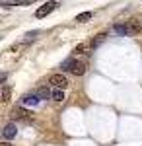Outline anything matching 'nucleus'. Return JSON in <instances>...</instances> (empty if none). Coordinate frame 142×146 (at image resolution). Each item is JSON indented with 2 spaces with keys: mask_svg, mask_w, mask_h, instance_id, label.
<instances>
[{
  "mask_svg": "<svg viewBox=\"0 0 142 146\" xmlns=\"http://www.w3.org/2000/svg\"><path fill=\"white\" fill-rule=\"evenodd\" d=\"M49 84H51V86H55V88L64 90L66 86H68V78H66L62 72H60V74H51V76H49Z\"/></svg>",
  "mask_w": 142,
  "mask_h": 146,
  "instance_id": "nucleus-1",
  "label": "nucleus"
},
{
  "mask_svg": "<svg viewBox=\"0 0 142 146\" xmlns=\"http://www.w3.org/2000/svg\"><path fill=\"white\" fill-rule=\"evenodd\" d=\"M58 8V2H55V0H51V2H47V4H43L41 8H37V12H35V18H45V16H49L53 10H56Z\"/></svg>",
  "mask_w": 142,
  "mask_h": 146,
  "instance_id": "nucleus-2",
  "label": "nucleus"
},
{
  "mask_svg": "<svg viewBox=\"0 0 142 146\" xmlns=\"http://www.w3.org/2000/svg\"><path fill=\"white\" fill-rule=\"evenodd\" d=\"M68 72H72L74 76H84L86 74V62L84 60H72V64H70V70Z\"/></svg>",
  "mask_w": 142,
  "mask_h": 146,
  "instance_id": "nucleus-3",
  "label": "nucleus"
},
{
  "mask_svg": "<svg viewBox=\"0 0 142 146\" xmlns=\"http://www.w3.org/2000/svg\"><path fill=\"white\" fill-rule=\"evenodd\" d=\"M2 135H4V138L6 140H12V138H16V135H18V125L14 123H8L6 127H4V131H2Z\"/></svg>",
  "mask_w": 142,
  "mask_h": 146,
  "instance_id": "nucleus-4",
  "label": "nucleus"
},
{
  "mask_svg": "<svg viewBox=\"0 0 142 146\" xmlns=\"http://www.w3.org/2000/svg\"><path fill=\"white\" fill-rule=\"evenodd\" d=\"M39 96H37V94H25V96H23L22 98V105H25V107H29V105H31V107H35V105H39Z\"/></svg>",
  "mask_w": 142,
  "mask_h": 146,
  "instance_id": "nucleus-5",
  "label": "nucleus"
},
{
  "mask_svg": "<svg viewBox=\"0 0 142 146\" xmlns=\"http://www.w3.org/2000/svg\"><path fill=\"white\" fill-rule=\"evenodd\" d=\"M113 31H115V33H119V35H123V37H125V35H131L129 22H127V23H115V25H113Z\"/></svg>",
  "mask_w": 142,
  "mask_h": 146,
  "instance_id": "nucleus-6",
  "label": "nucleus"
},
{
  "mask_svg": "<svg viewBox=\"0 0 142 146\" xmlns=\"http://www.w3.org/2000/svg\"><path fill=\"white\" fill-rule=\"evenodd\" d=\"M94 49H92V45L90 43H78L76 47H74V53L76 55H90Z\"/></svg>",
  "mask_w": 142,
  "mask_h": 146,
  "instance_id": "nucleus-7",
  "label": "nucleus"
},
{
  "mask_svg": "<svg viewBox=\"0 0 142 146\" xmlns=\"http://www.w3.org/2000/svg\"><path fill=\"white\" fill-rule=\"evenodd\" d=\"M35 94L39 96V100H53V92L49 90L47 86H41V88L35 92Z\"/></svg>",
  "mask_w": 142,
  "mask_h": 146,
  "instance_id": "nucleus-8",
  "label": "nucleus"
},
{
  "mask_svg": "<svg viewBox=\"0 0 142 146\" xmlns=\"http://www.w3.org/2000/svg\"><path fill=\"white\" fill-rule=\"evenodd\" d=\"M129 27H131V35H140L142 23L138 22V20H131V22H129Z\"/></svg>",
  "mask_w": 142,
  "mask_h": 146,
  "instance_id": "nucleus-9",
  "label": "nucleus"
},
{
  "mask_svg": "<svg viewBox=\"0 0 142 146\" xmlns=\"http://www.w3.org/2000/svg\"><path fill=\"white\" fill-rule=\"evenodd\" d=\"M10 96H12V88L8 86V84H2V92H0V100L4 101H10Z\"/></svg>",
  "mask_w": 142,
  "mask_h": 146,
  "instance_id": "nucleus-10",
  "label": "nucleus"
},
{
  "mask_svg": "<svg viewBox=\"0 0 142 146\" xmlns=\"http://www.w3.org/2000/svg\"><path fill=\"white\" fill-rule=\"evenodd\" d=\"M33 2L35 0H4V6H27Z\"/></svg>",
  "mask_w": 142,
  "mask_h": 146,
  "instance_id": "nucleus-11",
  "label": "nucleus"
},
{
  "mask_svg": "<svg viewBox=\"0 0 142 146\" xmlns=\"http://www.w3.org/2000/svg\"><path fill=\"white\" fill-rule=\"evenodd\" d=\"M105 39H107V33H99V35H96V37L90 41V45H92V49H96V47H99Z\"/></svg>",
  "mask_w": 142,
  "mask_h": 146,
  "instance_id": "nucleus-12",
  "label": "nucleus"
},
{
  "mask_svg": "<svg viewBox=\"0 0 142 146\" xmlns=\"http://www.w3.org/2000/svg\"><path fill=\"white\" fill-rule=\"evenodd\" d=\"M12 115H14V119H27V111L23 109V107H14V111H12Z\"/></svg>",
  "mask_w": 142,
  "mask_h": 146,
  "instance_id": "nucleus-13",
  "label": "nucleus"
},
{
  "mask_svg": "<svg viewBox=\"0 0 142 146\" xmlns=\"http://www.w3.org/2000/svg\"><path fill=\"white\" fill-rule=\"evenodd\" d=\"M92 18H94L92 12H82V14H78V16H76V22L78 23H84V22H90Z\"/></svg>",
  "mask_w": 142,
  "mask_h": 146,
  "instance_id": "nucleus-14",
  "label": "nucleus"
},
{
  "mask_svg": "<svg viewBox=\"0 0 142 146\" xmlns=\"http://www.w3.org/2000/svg\"><path fill=\"white\" fill-rule=\"evenodd\" d=\"M64 90H60V88H55L53 90V100L55 101H64Z\"/></svg>",
  "mask_w": 142,
  "mask_h": 146,
  "instance_id": "nucleus-15",
  "label": "nucleus"
},
{
  "mask_svg": "<svg viewBox=\"0 0 142 146\" xmlns=\"http://www.w3.org/2000/svg\"><path fill=\"white\" fill-rule=\"evenodd\" d=\"M37 35H39V31L35 29V31H29V33L23 35V43H29V41H35L37 39Z\"/></svg>",
  "mask_w": 142,
  "mask_h": 146,
  "instance_id": "nucleus-16",
  "label": "nucleus"
},
{
  "mask_svg": "<svg viewBox=\"0 0 142 146\" xmlns=\"http://www.w3.org/2000/svg\"><path fill=\"white\" fill-rule=\"evenodd\" d=\"M72 60H74V58H72V56H70V58H66L64 62H62V64H60V68H62V70H70V64H72Z\"/></svg>",
  "mask_w": 142,
  "mask_h": 146,
  "instance_id": "nucleus-17",
  "label": "nucleus"
},
{
  "mask_svg": "<svg viewBox=\"0 0 142 146\" xmlns=\"http://www.w3.org/2000/svg\"><path fill=\"white\" fill-rule=\"evenodd\" d=\"M0 146H12V144H10V142H2Z\"/></svg>",
  "mask_w": 142,
  "mask_h": 146,
  "instance_id": "nucleus-18",
  "label": "nucleus"
}]
</instances>
